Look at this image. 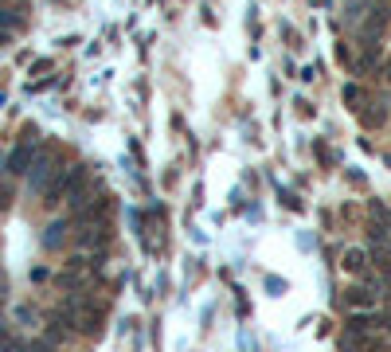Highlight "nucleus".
Here are the masks:
<instances>
[{
  "mask_svg": "<svg viewBox=\"0 0 391 352\" xmlns=\"http://www.w3.org/2000/svg\"><path fill=\"white\" fill-rule=\"evenodd\" d=\"M380 325H383V313H376V309H352V317H348V332H371Z\"/></svg>",
  "mask_w": 391,
  "mask_h": 352,
  "instance_id": "nucleus-4",
  "label": "nucleus"
},
{
  "mask_svg": "<svg viewBox=\"0 0 391 352\" xmlns=\"http://www.w3.org/2000/svg\"><path fill=\"white\" fill-rule=\"evenodd\" d=\"M371 235L380 239V243H376V251H371V258H376V266H380V270L391 274V243H388V235H383L380 227H371Z\"/></svg>",
  "mask_w": 391,
  "mask_h": 352,
  "instance_id": "nucleus-7",
  "label": "nucleus"
},
{
  "mask_svg": "<svg viewBox=\"0 0 391 352\" xmlns=\"http://www.w3.org/2000/svg\"><path fill=\"white\" fill-rule=\"evenodd\" d=\"M55 176H59L55 156L43 153V156H36V161H31V168H28V188H31V192H39V188H47Z\"/></svg>",
  "mask_w": 391,
  "mask_h": 352,
  "instance_id": "nucleus-1",
  "label": "nucleus"
},
{
  "mask_svg": "<svg viewBox=\"0 0 391 352\" xmlns=\"http://www.w3.org/2000/svg\"><path fill=\"white\" fill-rule=\"evenodd\" d=\"M28 168H31V145L24 141L8 153V173H28Z\"/></svg>",
  "mask_w": 391,
  "mask_h": 352,
  "instance_id": "nucleus-8",
  "label": "nucleus"
},
{
  "mask_svg": "<svg viewBox=\"0 0 391 352\" xmlns=\"http://www.w3.org/2000/svg\"><path fill=\"white\" fill-rule=\"evenodd\" d=\"M341 305L344 309H376V293H371V286L356 282V286H344L341 290Z\"/></svg>",
  "mask_w": 391,
  "mask_h": 352,
  "instance_id": "nucleus-2",
  "label": "nucleus"
},
{
  "mask_svg": "<svg viewBox=\"0 0 391 352\" xmlns=\"http://www.w3.org/2000/svg\"><path fill=\"white\" fill-rule=\"evenodd\" d=\"M4 43H12V31L8 28H0V47H4Z\"/></svg>",
  "mask_w": 391,
  "mask_h": 352,
  "instance_id": "nucleus-12",
  "label": "nucleus"
},
{
  "mask_svg": "<svg viewBox=\"0 0 391 352\" xmlns=\"http://www.w3.org/2000/svg\"><path fill=\"white\" fill-rule=\"evenodd\" d=\"M341 266L348 274H356V278H364V274H368V251H360V247H348V251L341 254Z\"/></svg>",
  "mask_w": 391,
  "mask_h": 352,
  "instance_id": "nucleus-6",
  "label": "nucleus"
},
{
  "mask_svg": "<svg viewBox=\"0 0 391 352\" xmlns=\"http://www.w3.org/2000/svg\"><path fill=\"white\" fill-rule=\"evenodd\" d=\"M63 239H67V223H51L47 235H43V247H47V251H59Z\"/></svg>",
  "mask_w": 391,
  "mask_h": 352,
  "instance_id": "nucleus-9",
  "label": "nucleus"
},
{
  "mask_svg": "<svg viewBox=\"0 0 391 352\" xmlns=\"http://www.w3.org/2000/svg\"><path fill=\"white\" fill-rule=\"evenodd\" d=\"M344 102H348V110H364V87L348 82V87H344Z\"/></svg>",
  "mask_w": 391,
  "mask_h": 352,
  "instance_id": "nucleus-11",
  "label": "nucleus"
},
{
  "mask_svg": "<svg viewBox=\"0 0 391 352\" xmlns=\"http://www.w3.org/2000/svg\"><path fill=\"white\" fill-rule=\"evenodd\" d=\"M376 4H380V0H344V24H348V28H360Z\"/></svg>",
  "mask_w": 391,
  "mask_h": 352,
  "instance_id": "nucleus-5",
  "label": "nucleus"
},
{
  "mask_svg": "<svg viewBox=\"0 0 391 352\" xmlns=\"http://www.w3.org/2000/svg\"><path fill=\"white\" fill-rule=\"evenodd\" d=\"M383 78H391V59H388V67H383Z\"/></svg>",
  "mask_w": 391,
  "mask_h": 352,
  "instance_id": "nucleus-13",
  "label": "nucleus"
},
{
  "mask_svg": "<svg viewBox=\"0 0 391 352\" xmlns=\"http://www.w3.org/2000/svg\"><path fill=\"white\" fill-rule=\"evenodd\" d=\"M341 352H388V341H383V337L348 332V337H341Z\"/></svg>",
  "mask_w": 391,
  "mask_h": 352,
  "instance_id": "nucleus-3",
  "label": "nucleus"
},
{
  "mask_svg": "<svg viewBox=\"0 0 391 352\" xmlns=\"http://www.w3.org/2000/svg\"><path fill=\"white\" fill-rule=\"evenodd\" d=\"M371 106H376V110H360V114H364V126L376 129V126H383V122H388V110H380V102H371Z\"/></svg>",
  "mask_w": 391,
  "mask_h": 352,
  "instance_id": "nucleus-10",
  "label": "nucleus"
}]
</instances>
